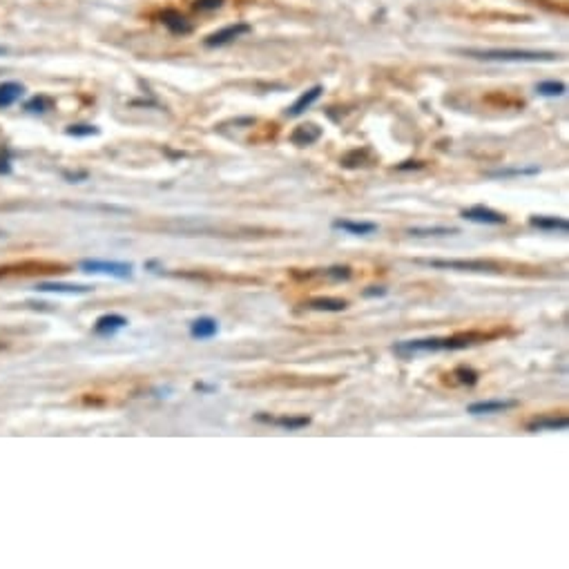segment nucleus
Masks as SVG:
<instances>
[{
  "label": "nucleus",
  "mask_w": 569,
  "mask_h": 569,
  "mask_svg": "<svg viewBox=\"0 0 569 569\" xmlns=\"http://www.w3.org/2000/svg\"><path fill=\"white\" fill-rule=\"evenodd\" d=\"M324 277H328L333 281H348L353 277V270L348 266H331L324 270Z\"/></svg>",
  "instance_id": "28"
},
{
  "label": "nucleus",
  "mask_w": 569,
  "mask_h": 569,
  "mask_svg": "<svg viewBox=\"0 0 569 569\" xmlns=\"http://www.w3.org/2000/svg\"><path fill=\"white\" fill-rule=\"evenodd\" d=\"M321 92H324V87L321 85H315V87H310L308 92H304L300 98H297L293 106L286 110V116H302L310 106H313V103H317L319 101V96H321Z\"/></svg>",
  "instance_id": "17"
},
{
  "label": "nucleus",
  "mask_w": 569,
  "mask_h": 569,
  "mask_svg": "<svg viewBox=\"0 0 569 569\" xmlns=\"http://www.w3.org/2000/svg\"><path fill=\"white\" fill-rule=\"evenodd\" d=\"M331 226H333V230H342V232H346V235H353V237H369L378 230V224L353 222V219H335Z\"/></svg>",
  "instance_id": "11"
},
{
  "label": "nucleus",
  "mask_w": 569,
  "mask_h": 569,
  "mask_svg": "<svg viewBox=\"0 0 569 569\" xmlns=\"http://www.w3.org/2000/svg\"><path fill=\"white\" fill-rule=\"evenodd\" d=\"M197 391H215V386H205V384H195Z\"/></svg>",
  "instance_id": "34"
},
{
  "label": "nucleus",
  "mask_w": 569,
  "mask_h": 569,
  "mask_svg": "<svg viewBox=\"0 0 569 569\" xmlns=\"http://www.w3.org/2000/svg\"><path fill=\"white\" fill-rule=\"evenodd\" d=\"M83 273H92V275H108L116 279H132L134 275V266L125 264V262H103V260H83L79 264Z\"/></svg>",
  "instance_id": "4"
},
{
  "label": "nucleus",
  "mask_w": 569,
  "mask_h": 569,
  "mask_svg": "<svg viewBox=\"0 0 569 569\" xmlns=\"http://www.w3.org/2000/svg\"><path fill=\"white\" fill-rule=\"evenodd\" d=\"M51 108H54V101H51L49 96H45V94H38V96H34V98H30L27 103H25V110L32 112V114H45Z\"/></svg>",
  "instance_id": "22"
},
{
  "label": "nucleus",
  "mask_w": 569,
  "mask_h": 569,
  "mask_svg": "<svg viewBox=\"0 0 569 569\" xmlns=\"http://www.w3.org/2000/svg\"><path fill=\"white\" fill-rule=\"evenodd\" d=\"M464 56L478 60H498V63H554L558 54L554 51H534V49H464Z\"/></svg>",
  "instance_id": "2"
},
{
  "label": "nucleus",
  "mask_w": 569,
  "mask_h": 569,
  "mask_svg": "<svg viewBox=\"0 0 569 569\" xmlns=\"http://www.w3.org/2000/svg\"><path fill=\"white\" fill-rule=\"evenodd\" d=\"M11 172V159H9V154H5V157H0V174H9Z\"/></svg>",
  "instance_id": "31"
},
{
  "label": "nucleus",
  "mask_w": 569,
  "mask_h": 569,
  "mask_svg": "<svg viewBox=\"0 0 569 569\" xmlns=\"http://www.w3.org/2000/svg\"><path fill=\"white\" fill-rule=\"evenodd\" d=\"M5 54H9V49H7V47H3V45H0V56H5Z\"/></svg>",
  "instance_id": "35"
},
{
  "label": "nucleus",
  "mask_w": 569,
  "mask_h": 569,
  "mask_svg": "<svg viewBox=\"0 0 569 569\" xmlns=\"http://www.w3.org/2000/svg\"><path fill=\"white\" fill-rule=\"evenodd\" d=\"M60 273L63 266L58 264H45V262H23V264H9V266H0V277H9V275H36V273Z\"/></svg>",
  "instance_id": "7"
},
{
  "label": "nucleus",
  "mask_w": 569,
  "mask_h": 569,
  "mask_svg": "<svg viewBox=\"0 0 569 569\" xmlns=\"http://www.w3.org/2000/svg\"><path fill=\"white\" fill-rule=\"evenodd\" d=\"M306 306L310 310H324V313H344L348 302L340 300V297H315V300H308Z\"/></svg>",
  "instance_id": "18"
},
{
  "label": "nucleus",
  "mask_w": 569,
  "mask_h": 569,
  "mask_svg": "<svg viewBox=\"0 0 569 569\" xmlns=\"http://www.w3.org/2000/svg\"><path fill=\"white\" fill-rule=\"evenodd\" d=\"M222 3H224V0H197L195 9L197 11H215V9L222 7Z\"/></svg>",
  "instance_id": "29"
},
{
  "label": "nucleus",
  "mask_w": 569,
  "mask_h": 569,
  "mask_svg": "<svg viewBox=\"0 0 569 569\" xmlns=\"http://www.w3.org/2000/svg\"><path fill=\"white\" fill-rule=\"evenodd\" d=\"M529 226L538 228L542 232H563V235H567V232H569V222H567L565 217L534 215V217H529Z\"/></svg>",
  "instance_id": "12"
},
{
  "label": "nucleus",
  "mask_w": 569,
  "mask_h": 569,
  "mask_svg": "<svg viewBox=\"0 0 569 569\" xmlns=\"http://www.w3.org/2000/svg\"><path fill=\"white\" fill-rule=\"evenodd\" d=\"M567 426H569L567 416H538V418L527 422V431L529 433H538V431H565Z\"/></svg>",
  "instance_id": "10"
},
{
  "label": "nucleus",
  "mask_w": 569,
  "mask_h": 569,
  "mask_svg": "<svg viewBox=\"0 0 569 569\" xmlns=\"http://www.w3.org/2000/svg\"><path fill=\"white\" fill-rule=\"evenodd\" d=\"M369 157H371V150H369V148L353 150V152H348L346 157L342 159V165H344V167H359V165H366V163H369Z\"/></svg>",
  "instance_id": "23"
},
{
  "label": "nucleus",
  "mask_w": 569,
  "mask_h": 569,
  "mask_svg": "<svg viewBox=\"0 0 569 569\" xmlns=\"http://www.w3.org/2000/svg\"><path fill=\"white\" fill-rule=\"evenodd\" d=\"M63 177H65L70 184H81V181L87 179V172H65Z\"/></svg>",
  "instance_id": "30"
},
{
  "label": "nucleus",
  "mask_w": 569,
  "mask_h": 569,
  "mask_svg": "<svg viewBox=\"0 0 569 569\" xmlns=\"http://www.w3.org/2000/svg\"><path fill=\"white\" fill-rule=\"evenodd\" d=\"M518 407V399H482L467 407L471 416H494V413H504Z\"/></svg>",
  "instance_id": "8"
},
{
  "label": "nucleus",
  "mask_w": 569,
  "mask_h": 569,
  "mask_svg": "<svg viewBox=\"0 0 569 569\" xmlns=\"http://www.w3.org/2000/svg\"><path fill=\"white\" fill-rule=\"evenodd\" d=\"M255 420L281 426V429H286V431H300V429H304V426L310 424L308 416H279V418H275V416H266V413H257Z\"/></svg>",
  "instance_id": "9"
},
{
  "label": "nucleus",
  "mask_w": 569,
  "mask_h": 569,
  "mask_svg": "<svg viewBox=\"0 0 569 569\" xmlns=\"http://www.w3.org/2000/svg\"><path fill=\"white\" fill-rule=\"evenodd\" d=\"M252 27L248 23H235V25H228V27L219 30L215 34H210L205 38V47H224V45H230L232 41H237L243 34H250Z\"/></svg>",
  "instance_id": "6"
},
{
  "label": "nucleus",
  "mask_w": 569,
  "mask_h": 569,
  "mask_svg": "<svg viewBox=\"0 0 569 569\" xmlns=\"http://www.w3.org/2000/svg\"><path fill=\"white\" fill-rule=\"evenodd\" d=\"M321 139V127L315 125V123H304L300 127H295L293 134H290V143L297 146V148H306V146H313Z\"/></svg>",
  "instance_id": "13"
},
{
  "label": "nucleus",
  "mask_w": 569,
  "mask_h": 569,
  "mask_svg": "<svg viewBox=\"0 0 569 569\" xmlns=\"http://www.w3.org/2000/svg\"><path fill=\"white\" fill-rule=\"evenodd\" d=\"M161 23H163L165 27L170 30L172 34H190V32H192V25L188 23V18H186V16H181L179 11H172V9L163 11Z\"/></svg>",
  "instance_id": "19"
},
{
  "label": "nucleus",
  "mask_w": 569,
  "mask_h": 569,
  "mask_svg": "<svg viewBox=\"0 0 569 569\" xmlns=\"http://www.w3.org/2000/svg\"><path fill=\"white\" fill-rule=\"evenodd\" d=\"M424 167V163H418V161H407L404 165H397V170H420Z\"/></svg>",
  "instance_id": "33"
},
{
  "label": "nucleus",
  "mask_w": 569,
  "mask_h": 569,
  "mask_svg": "<svg viewBox=\"0 0 569 569\" xmlns=\"http://www.w3.org/2000/svg\"><path fill=\"white\" fill-rule=\"evenodd\" d=\"M454 378L464 386H475L478 380H480V373H478L475 369H471V366H458L454 371Z\"/></svg>",
  "instance_id": "25"
},
{
  "label": "nucleus",
  "mask_w": 569,
  "mask_h": 569,
  "mask_svg": "<svg viewBox=\"0 0 569 569\" xmlns=\"http://www.w3.org/2000/svg\"><path fill=\"white\" fill-rule=\"evenodd\" d=\"M462 219L473 224H485V226H504L507 224V215H502L498 210H491L487 205H471V208H464L460 212Z\"/></svg>",
  "instance_id": "5"
},
{
  "label": "nucleus",
  "mask_w": 569,
  "mask_h": 569,
  "mask_svg": "<svg viewBox=\"0 0 569 569\" xmlns=\"http://www.w3.org/2000/svg\"><path fill=\"white\" fill-rule=\"evenodd\" d=\"M217 333H219V321L208 315H203L190 324V335L195 340H212Z\"/></svg>",
  "instance_id": "16"
},
{
  "label": "nucleus",
  "mask_w": 569,
  "mask_h": 569,
  "mask_svg": "<svg viewBox=\"0 0 569 569\" xmlns=\"http://www.w3.org/2000/svg\"><path fill=\"white\" fill-rule=\"evenodd\" d=\"M38 293H63V295H87L92 293V286H83V283H60V281H41L36 283Z\"/></svg>",
  "instance_id": "14"
},
{
  "label": "nucleus",
  "mask_w": 569,
  "mask_h": 569,
  "mask_svg": "<svg viewBox=\"0 0 569 569\" xmlns=\"http://www.w3.org/2000/svg\"><path fill=\"white\" fill-rule=\"evenodd\" d=\"M487 335L482 333H460L451 335V338H424V340H407L397 342L393 346V353L399 357H413V355H424V353H442V351H464L473 344H482Z\"/></svg>",
  "instance_id": "1"
},
{
  "label": "nucleus",
  "mask_w": 569,
  "mask_h": 569,
  "mask_svg": "<svg viewBox=\"0 0 569 569\" xmlns=\"http://www.w3.org/2000/svg\"><path fill=\"white\" fill-rule=\"evenodd\" d=\"M538 167H507V170H494L487 172L491 179H507V177H525V174H538Z\"/></svg>",
  "instance_id": "24"
},
{
  "label": "nucleus",
  "mask_w": 569,
  "mask_h": 569,
  "mask_svg": "<svg viewBox=\"0 0 569 569\" xmlns=\"http://www.w3.org/2000/svg\"><path fill=\"white\" fill-rule=\"evenodd\" d=\"M130 321H127V317L119 315V313H108V315H101L96 319V324H94V333L96 335H114L116 331H121L125 328Z\"/></svg>",
  "instance_id": "15"
},
{
  "label": "nucleus",
  "mask_w": 569,
  "mask_h": 569,
  "mask_svg": "<svg viewBox=\"0 0 569 569\" xmlns=\"http://www.w3.org/2000/svg\"><path fill=\"white\" fill-rule=\"evenodd\" d=\"M411 237H454V235H460V230L458 228H447V226H426V228H409L407 230Z\"/></svg>",
  "instance_id": "20"
},
{
  "label": "nucleus",
  "mask_w": 569,
  "mask_h": 569,
  "mask_svg": "<svg viewBox=\"0 0 569 569\" xmlns=\"http://www.w3.org/2000/svg\"><path fill=\"white\" fill-rule=\"evenodd\" d=\"M68 136H74V139H85V136H96L98 134V127L96 125H70L65 130Z\"/></svg>",
  "instance_id": "27"
},
{
  "label": "nucleus",
  "mask_w": 569,
  "mask_h": 569,
  "mask_svg": "<svg viewBox=\"0 0 569 569\" xmlns=\"http://www.w3.org/2000/svg\"><path fill=\"white\" fill-rule=\"evenodd\" d=\"M384 295H386V288L382 286H371L364 290V297H384Z\"/></svg>",
  "instance_id": "32"
},
{
  "label": "nucleus",
  "mask_w": 569,
  "mask_h": 569,
  "mask_svg": "<svg viewBox=\"0 0 569 569\" xmlns=\"http://www.w3.org/2000/svg\"><path fill=\"white\" fill-rule=\"evenodd\" d=\"M437 270H460V273H502V266L489 260H416Z\"/></svg>",
  "instance_id": "3"
},
{
  "label": "nucleus",
  "mask_w": 569,
  "mask_h": 569,
  "mask_svg": "<svg viewBox=\"0 0 569 569\" xmlns=\"http://www.w3.org/2000/svg\"><path fill=\"white\" fill-rule=\"evenodd\" d=\"M536 92L540 96H563L567 92V85L565 83H556V81H545V83H538Z\"/></svg>",
  "instance_id": "26"
},
{
  "label": "nucleus",
  "mask_w": 569,
  "mask_h": 569,
  "mask_svg": "<svg viewBox=\"0 0 569 569\" xmlns=\"http://www.w3.org/2000/svg\"><path fill=\"white\" fill-rule=\"evenodd\" d=\"M25 94V87L20 83H14V81H9V83H3L0 85V108H9V106H14V103Z\"/></svg>",
  "instance_id": "21"
}]
</instances>
